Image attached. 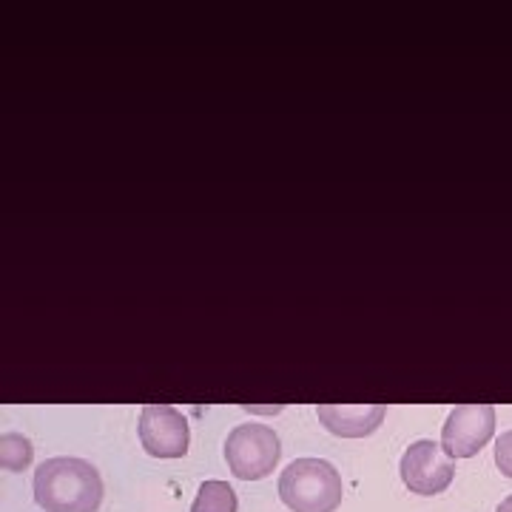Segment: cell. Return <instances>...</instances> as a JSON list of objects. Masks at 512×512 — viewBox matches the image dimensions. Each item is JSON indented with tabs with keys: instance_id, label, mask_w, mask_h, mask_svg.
<instances>
[{
	"instance_id": "obj_1",
	"label": "cell",
	"mask_w": 512,
	"mask_h": 512,
	"mask_svg": "<svg viewBox=\"0 0 512 512\" xmlns=\"http://www.w3.org/2000/svg\"><path fill=\"white\" fill-rule=\"evenodd\" d=\"M103 493V476L86 458L57 456L35 470V501L40 510L97 512Z\"/></svg>"
},
{
	"instance_id": "obj_2",
	"label": "cell",
	"mask_w": 512,
	"mask_h": 512,
	"mask_svg": "<svg viewBox=\"0 0 512 512\" xmlns=\"http://www.w3.org/2000/svg\"><path fill=\"white\" fill-rule=\"evenodd\" d=\"M279 498L291 512H336L345 498L339 470L325 458H296L279 476Z\"/></svg>"
},
{
	"instance_id": "obj_3",
	"label": "cell",
	"mask_w": 512,
	"mask_h": 512,
	"mask_svg": "<svg viewBox=\"0 0 512 512\" xmlns=\"http://www.w3.org/2000/svg\"><path fill=\"white\" fill-rule=\"evenodd\" d=\"M282 458V441L274 427L265 424H239L225 439V461L228 470L239 481H262L276 470Z\"/></svg>"
},
{
	"instance_id": "obj_4",
	"label": "cell",
	"mask_w": 512,
	"mask_h": 512,
	"mask_svg": "<svg viewBox=\"0 0 512 512\" xmlns=\"http://www.w3.org/2000/svg\"><path fill=\"white\" fill-rule=\"evenodd\" d=\"M399 473L413 495H439L456 478V458L447 456L436 441H413L399 461Z\"/></svg>"
},
{
	"instance_id": "obj_5",
	"label": "cell",
	"mask_w": 512,
	"mask_h": 512,
	"mask_svg": "<svg viewBox=\"0 0 512 512\" xmlns=\"http://www.w3.org/2000/svg\"><path fill=\"white\" fill-rule=\"evenodd\" d=\"M493 404H456L441 427V447L450 458H473L493 439Z\"/></svg>"
},
{
	"instance_id": "obj_6",
	"label": "cell",
	"mask_w": 512,
	"mask_h": 512,
	"mask_svg": "<svg viewBox=\"0 0 512 512\" xmlns=\"http://www.w3.org/2000/svg\"><path fill=\"white\" fill-rule=\"evenodd\" d=\"M140 444L154 458H183L188 453L191 427L188 419L171 404H146L140 410Z\"/></svg>"
},
{
	"instance_id": "obj_7",
	"label": "cell",
	"mask_w": 512,
	"mask_h": 512,
	"mask_svg": "<svg viewBox=\"0 0 512 512\" xmlns=\"http://www.w3.org/2000/svg\"><path fill=\"white\" fill-rule=\"evenodd\" d=\"M316 416L339 439H365L387 416V404H316Z\"/></svg>"
},
{
	"instance_id": "obj_8",
	"label": "cell",
	"mask_w": 512,
	"mask_h": 512,
	"mask_svg": "<svg viewBox=\"0 0 512 512\" xmlns=\"http://www.w3.org/2000/svg\"><path fill=\"white\" fill-rule=\"evenodd\" d=\"M239 501L234 487L228 481H202L200 490H197V498L191 504V512H237Z\"/></svg>"
},
{
	"instance_id": "obj_9",
	"label": "cell",
	"mask_w": 512,
	"mask_h": 512,
	"mask_svg": "<svg viewBox=\"0 0 512 512\" xmlns=\"http://www.w3.org/2000/svg\"><path fill=\"white\" fill-rule=\"evenodd\" d=\"M35 458V447L32 441L20 433H3L0 436V467L9 473H20L32 464Z\"/></svg>"
},
{
	"instance_id": "obj_10",
	"label": "cell",
	"mask_w": 512,
	"mask_h": 512,
	"mask_svg": "<svg viewBox=\"0 0 512 512\" xmlns=\"http://www.w3.org/2000/svg\"><path fill=\"white\" fill-rule=\"evenodd\" d=\"M495 467L507 478H512V430L501 433L495 441Z\"/></svg>"
},
{
	"instance_id": "obj_11",
	"label": "cell",
	"mask_w": 512,
	"mask_h": 512,
	"mask_svg": "<svg viewBox=\"0 0 512 512\" xmlns=\"http://www.w3.org/2000/svg\"><path fill=\"white\" fill-rule=\"evenodd\" d=\"M248 413H279L282 410V404H274V407H259V404H242Z\"/></svg>"
},
{
	"instance_id": "obj_12",
	"label": "cell",
	"mask_w": 512,
	"mask_h": 512,
	"mask_svg": "<svg viewBox=\"0 0 512 512\" xmlns=\"http://www.w3.org/2000/svg\"><path fill=\"white\" fill-rule=\"evenodd\" d=\"M495 512H512V495H507V498H504V501L498 504V510H495Z\"/></svg>"
}]
</instances>
